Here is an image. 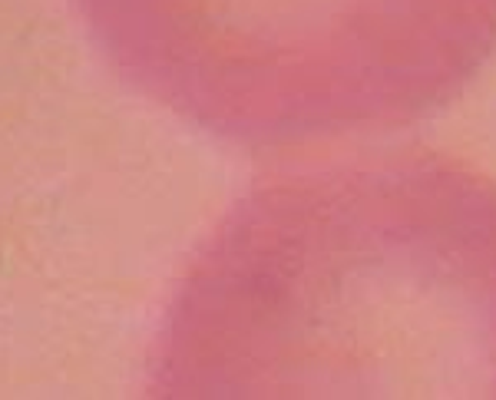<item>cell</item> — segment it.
<instances>
[{
    "instance_id": "1",
    "label": "cell",
    "mask_w": 496,
    "mask_h": 400,
    "mask_svg": "<svg viewBox=\"0 0 496 400\" xmlns=\"http://www.w3.org/2000/svg\"><path fill=\"white\" fill-rule=\"evenodd\" d=\"M159 397H496V182L424 149L251 189L192 262Z\"/></svg>"
},
{
    "instance_id": "2",
    "label": "cell",
    "mask_w": 496,
    "mask_h": 400,
    "mask_svg": "<svg viewBox=\"0 0 496 400\" xmlns=\"http://www.w3.org/2000/svg\"><path fill=\"white\" fill-rule=\"evenodd\" d=\"M126 83L242 149L381 136L460 97L496 0H73Z\"/></svg>"
}]
</instances>
